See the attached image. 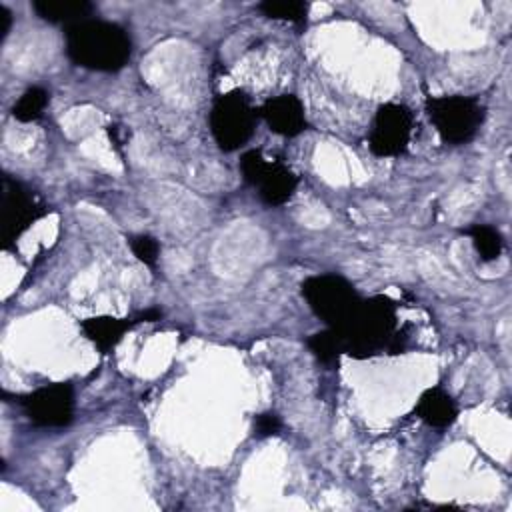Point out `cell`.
<instances>
[{
	"instance_id": "cell-1",
	"label": "cell",
	"mask_w": 512,
	"mask_h": 512,
	"mask_svg": "<svg viewBox=\"0 0 512 512\" xmlns=\"http://www.w3.org/2000/svg\"><path fill=\"white\" fill-rule=\"evenodd\" d=\"M68 58L86 70L116 72L126 66L132 42L126 30L114 22L86 18L64 28Z\"/></svg>"
},
{
	"instance_id": "cell-2",
	"label": "cell",
	"mask_w": 512,
	"mask_h": 512,
	"mask_svg": "<svg viewBox=\"0 0 512 512\" xmlns=\"http://www.w3.org/2000/svg\"><path fill=\"white\" fill-rule=\"evenodd\" d=\"M396 330V304L388 296H372L362 300L354 318L336 330L342 338V350L356 358L378 354L392 348Z\"/></svg>"
},
{
	"instance_id": "cell-3",
	"label": "cell",
	"mask_w": 512,
	"mask_h": 512,
	"mask_svg": "<svg viewBox=\"0 0 512 512\" xmlns=\"http://www.w3.org/2000/svg\"><path fill=\"white\" fill-rule=\"evenodd\" d=\"M302 296L310 310L332 330H342L362 304L356 288L338 274H318L306 278L302 282Z\"/></svg>"
},
{
	"instance_id": "cell-4",
	"label": "cell",
	"mask_w": 512,
	"mask_h": 512,
	"mask_svg": "<svg viewBox=\"0 0 512 512\" xmlns=\"http://www.w3.org/2000/svg\"><path fill=\"white\" fill-rule=\"evenodd\" d=\"M426 112L446 144L470 142L484 122V106L474 96L428 98Z\"/></svg>"
},
{
	"instance_id": "cell-5",
	"label": "cell",
	"mask_w": 512,
	"mask_h": 512,
	"mask_svg": "<svg viewBox=\"0 0 512 512\" xmlns=\"http://www.w3.org/2000/svg\"><path fill=\"white\" fill-rule=\"evenodd\" d=\"M256 116L258 114L244 92L232 90L220 94L214 100L208 116L210 130L218 148L224 152H234L244 146L254 132Z\"/></svg>"
},
{
	"instance_id": "cell-6",
	"label": "cell",
	"mask_w": 512,
	"mask_h": 512,
	"mask_svg": "<svg viewBox=\"0 0 512 512\" xmlns=\"http://www.w3.org/2000/svg\"><path fill=\"white\" fill-rule=\"evenodd\" d=\"M240 172L268 206H282L298 186L296 174L278 160H268L260 150H248L240 158Z\"/></svg>"
},
{
	"instance_id": "cell-7",
	"label": "cell",
	"mask_w": 512,
	"mask_h": 512,
	"mask_svg": "<svg viewBox=\"0 0 512 512\" xmlns=\"http://www.w3.org/2000/svg\"><path fill=\"white\" fill-rule=\"evenodd\" d=\"M48 212L42 198L24 182L4 174L2 178V238L10 248L22 232Z\"/></svg>"
},
{
	"instance_id": "cell-8",
	"label": "cell",
	"mask_w": 512,
	"mask_h": 512,
	"mask_svg": "<svg viewBox=\"0 0 512 512\" xmlns=\"http://www.w3.org/2000/svg\"><path fill=\"white\" fill-rule=\"evenodd\" d=\"M26 418L40 428H64L74 418V388L68 382L46 384L18 396Z\"/></svg>"
},
{
	"instance_id": "cell-9",
	"label": "cell",
	"mask_w": 512,
	"mask_h": 512,
	"mask_svg": "<svg viewBox=\"0 0 512 512\" xmlns=\"http://www.w3.org/2000/svg\"><path fill=\"white\" fill-rule=\"evenodd\" d=\"M412 128L414 116L404 104L386 102L378 106L368 136V146L372 154L382 158L402 154L410 142Z\"/></svg>"
},
{
	"instance_id": "cell-10",
	"label": "cell",
	"mask_w": 512,
	"mask_h": 512,
	"mask_svg": "<svg viewBox=\"0 0 512 512\" xmlns=\"http://www.w3.org/2000/svg\"><path fill=\"white\" fill-rule=\"evenodd\" d=\"M260 116L266 120L270 130L280 136L292 138L306 128L304 106L294 94H282L266 100L260 108Z\"/></svg>"
},
{
	"instance_id": "cell-11",
	"label": "cell",
	"mask_w": 512,
	"mask_h": 512,
	"mask_svg": "<svg viewBox=\"0 0 512 512\" xmlns=\"http://www.w3.org/2000/svg\"><path fill=\"white\" fill-rule=\"evenodd\" d=\"M138 322L142 320V314L134 316V318H114V316H94V318H86L80 322V328L84 332V336L100 350V352H110L120 340L122 336Z\"/></svg>"
},
{
	"instance_id": "cell-12",
	"label": "cell",
	"mask_w": 512,
	"mask_h": 512,
	"mask_svg": "<svg viewBox=\"0 0 512 512\" xmlns=\"http://www.w3.org/2000/svg\"><path fill=\"white\" fill-rule=\"evenodd\" d=\"M416 416L432 428H446L456 420L458 406L448 392L434 386L420 394L416 402Z\"/></svg>"
},
{
	"instance_id": "cell-13",
	"label": "cell",
	"mask_w": 512,
	"mask_h": 512,
	"mask_svg": "<svg viewBox=\"0 0 512 512\" xmlns=\"http://www.w3.org/2000/svg\"><path fill=\"white\" fill-rule=\"evenodd\" d=\"M32 8L42 20L64 26L90 18L94 10V6L86 0H34Z\"/></svg>"
},
{
	"instance_id": "cell-14",
	"label": "cell",
	"mask_w": 512,
	"mask_h": 512,
	"mask_svg": "<svg viewBox=\"0 0 512 512\" xmlns=\"http://www.w3.org/2000/svg\"><path fill=\"white\" fill-rule=\"evenodd\" d=\"M466 234L472 238V244L476 248V252L480 254L482 260L490 262L496 260L504 248V238L502 234L488 224H474L472 228L466 230Z\"/></svg>"
},
{
	"instance_id": "cell-15",
	"label": "cell",
	"mask_w": 512,
	"mask_h": 512,
	"mask_svg": "<svg viewBox=\"0 0 512 512\" xmlns=\"http://www.w3.org/2000/svg\"><path fill=\"white\" fill-rule=\"evenodd\" d=\"M50 100V94L42 86L28 88L12 106V116L18 122H32L38 120Z\"/></svg>"
},
{
	"instance_id": "cell-16",
	"label": "cell",
	"mask_w": 512,
	"mask_h": 512,
	"mask_svg": "<svg viewBox=\"0 0 512 512\" xmlns=\"http://www.w3.org/2000/svg\"><path fill=\"white\" fill-rule=\"evenodd\" d=\"M258 10L274 20H288L302 24L308 14V4L300 0H264L258 4Z\"/></svg>"
},
{
	"instance_id": "cell-17",
	"label": "cell",
	"mask_w": 512,
	"mask_h": 512,
	"mask_svg": "<svg viewBox=\"0 0 512 512\" xmlns=\"http://www.w3.org/2000/svg\"><path fill=\"white\" fill-rule=\"evenodd\" d=\"M308 348L314 352V356L322 362V364H332L336 362V358L344 352L342 350V338L336 330L328 328L324 332L312 334L308 338Z\"/></svg>"
},
{
	"instance_id": "cell-18",
	"label": "cell",
	"mask_w": 512,
	"mask_h": 512,
	"mask_svg": "<svg viewBox=\"0 0 512 512\" xmlns=\"http://www.w3.org/2000/svg\"><path fill=\"white\" fill-rule=\"evenodd\" d=\"M130 250L134 252V256L150 266V268H156L158 264V256H160V244L156 238L148 236V234H138V236H132L130 238Z\"/></svg>"
},
{
	"instance_id": "cell-19",
	"label": "cell",
	"mask_w": 512,
	"mask_h": 512,
	"mask_svg": "<svg viewBox=\"0 0 512 512\" xmlns=\"http://www.w3.org/2000/svg\"><path fill=\"white\" fill-rule=\"evenodd\" d=\"M282 430V420L276 412H262L254 418V436L268 438Z\"/></svg>"
},
{
	"instance_id": "cell-20",
	"label": "cell",
	"mask_w": 512,
	"mask_h": 512,
	"mask_svg": "<svg viewBox=\"0 0 512 512\" xmlns=\"http://www.w3.org/2000/svg\"><path fill=\"white\" fill-rule=\"evenodd\" d=\"M10 26H12V14L4 4H0V40H4L8 36Z\"/></svg>"
}]
</instances>
